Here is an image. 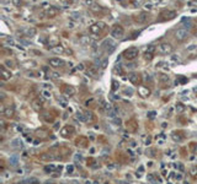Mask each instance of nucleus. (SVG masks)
Listing matches in <instances>:
<instances>
[{"label": "nucleus", "instance_id": "f257e3e1", "mask_svg": "<svg viewBox=\"0 0 197 184\" xmlns=\"http://www.w3.org/2000/svg\"><path fill=\"white\" fill-rule=\"evenodd\" d=\"M89 32H90L94 37L101 38V37H104V34L107 32V25L102 21H97L89 27Z\"/></svg>", "mask_w": 197, "mask_h": 184}, {"label": "nucleus", "instance_id": "f03ea898", "mask_svg": "<svg viewBox=\"0 0 197 184\" xmlns=\"http://www.w3.org/2000/svg\"><path fill=\"white\" fill-rule=\"evenodd\" d=\"M132 19L136 23H139V25H144V23H148L152 19V15L147 13V11H139L132 16Z\"/></svg>", "mask_w": 197, "mask_h": 184}, {"label": "nucleus", "instance_id": "7ed1b4c3", "mask_svg": "<svg viewBox=\"0 0 197 184\" xmlns=\"http://www.w3.org/2000/svg\"><path fill=\"white\" fill-rule=\"evenodd\" d=\"M176 11L174 10H168V9H164L160 11L159 14V17H158V21L159 22H165V21H170L172 19H175L176 17Z\"/></svg>", "mask_w": 197, "mask_h": 184}, {"label": "nucleus", "instance_id": "20e7f679", "mask_svg": "<svg viewBox=\"0 0 197 184\" xmlns=\"http://www.w3.org/2000/svg\"><path fill=\"white\" fill-rule=\"evenodd\" d=\"M139 55V49L137 47H129L122 53V57L126 59V60L131 62V60H134V59Z\"/></svg>", "mask_w": 197, "mask_h": 184}, {"label": "nucleus", "instance_id": "39448f33", "mask_svg": "<svg viewBox=\"0 0 197 184\" xmlns=\"http://www.w3.org/2000/svg\"><path fill=\"white\" fill-rule=\"evenodd\" d=\"M101 49L104 50L105 54H111V53L116 49V43L113 42L112 39L107 38L102 42V44H101Z\"/></svg>", "mask_w": 197, "mask_h": 184}, {"label": "nucleus", "instance_id": "423d86ee", "mask_svg": "<svg viewBox=\"0 0 197 184\" xmlns=\"http://www.w3.org/2000/svg\"><path fill=\"white\" fill-rule=\"evenodd\" d=\"M128 80H129V82H131L132 85H134V86H141L142 82H143V76H142V74L133 71V73H129V74H128Z\"/></svg>", "mask_w": 197, "mask_h": 184}, {"label": "nucleus", "instance_id": "0eeeda50", "mask_svg": "<svg viewBox=\"0 0 197 184\" xmlns=\"http://www.w3.org/2000/svg\"><path fill=\"white\" fill-rule=\"evenodd\" d=\"M172 50H174V47H172L170 43L168 42H163L158 45V53L159 54H164V55H168L171 54Z\"/></svg>", "mask_w": 197, "mask_h": 184}, {"label": "nucleus", "instance_id": "6e6552de", "mask_svg": "<svg viewBox=\"0 0 197 184\" xmlns=\"http://www.w3.org/2000/svg\"><path fill=\"white\" fill-rule=\"evenodd\" d=\"M38 158L41 160V161H46V162H48V161H54V160H58V153L54 152V151H48V152H42V153H40V156Z\"/></svg>", "mask_w": 197, "mask_h": 184}, {"label": "nucleus", "instance_id": "1a4fd4ad", "mask_svg": "<svg viewBox=\"0 0 197 184\" xmlns=\"http://www.w3.org/2000/svg\"><path fill=\"white\" fill-rule=\"evenodd\" d=\"M61 92L62 94H64L65 97H73L76 90H75V87L74 86H71V85H68V84H63L61 86Z\"/></svg>", "mask_w": 197, "mask_h": 184}, {"label": "nucleus", "instance_id": "9d476101", "mask_svg": "<svg viewBox=\"0 0 197 184\" xmlns=\"http://www.w3.org/2000/svg\"><path fill=\"white\" fill-rule=\"evenodd\" d=\"M175 39L179 43H182L189 39V32L185 28H179L175 31Z\"/></svg>", "mask_w": 197, "mask_h": 184}, {"label": "nucleus", "instance_id": "9b49d317", "mask_svg": "<svg viewBox=\"0 0 197 184\" xmlns=\"http://www.w3.org/2000/svg\"><path fill=\"white\" fill-rule=\"evenodd\" d=\"M157 52H158V47L157 45H155V44H149L148 48L144 52V59L148 60V62H150L152 59L154 58V55H155V53H157Z\"/></svg>", "mask_w": 197, "mask_h": 184}, {"label": "nucleus", "instance_id": "f8f14e48", "mask_svg": "<svg viewBox=\"0 0 197 184\" xmlns=\"http://www.w3.org/2000/svg\"><path fill=\"white\" fill-rule=\"evenodd\" d=\"M90 11L95 16H99V17H102L106 14V10L102 6H100L99 4H95V3H92L90 5Z\"/></svg>", "mask_w": 197, "mask_h": 184}, {"label": "nucleus", "instance_id": "ddd939ff", "mask_svg": "<svg viewBox=\"0 0 197 184\" xmlns=\"http://www.w3.org/2000/svg\"><path fill=\"white\" fill-rule=\"evenodd\" d=\"M124 34V29L121 25H115L111 29V36L113 38H117V39H121Z\"/></svg>", "mask_w": 197, "mask_h": 184}, {"label": "nucleus", "instance_id": "4468645a", "mask_svg": "<svg viewBox=\"0 0 197 184\" xmlns=\"http://www.w3.org/2000/svg\"><path fill=\"white\" fill-rule=\"evenodd\" d=\"M86 75L90 76V78L96 79L99 76V66L95 64H89L86 66Z\"/></svg>", "mask_w": 197, "mask_h": 184}, {"label": "nucleus", "instance_id": "2eb2a0df", "mask_svg": "<svg viewBox=\"0 0 197 184\" xmlns=\"http://www.w3.org/2000/svg\"><path fill=\"white\" fill-rule=\"evenodd\" d=\"M43 14H44V16L47 17V19H54V17H57L58 14H59V9L56 8V6H51V5H49V6L44 10Z\"/></svg>", "mask_w": 197, "mask_h": 184}, {"label": "nucleus", "instance_id": "dca6fc26", "mask_svg": "<svg viewBox=\"0 0 197 184\" xmlns=\"http://www.w3.org/2000/svg\"><path fill=\"white\" fill-rule=\"evenodd\" d=\"M73 134H75V128L73 125H65L62 130H61V135L65 139H69L73 136Z\"/></svg>", "mask_w": 197, "mask_h": 184}, {"label": "nucleus", "instance_id": "f3484780", "mask_svg": "<svg viewBox=\"0 0 197 184\" xmlns=\"http://www.w3.org/2000/svg\"><path fill=\"white\" fill-rule=\"evenodd\" d=\"M89 144H90V141H89V139L86 138V136L80 135L75 139V145L78 147H80V149H86V147L89 146Z\"/></svg>", "mask_w": 197, "mask_h": 184}, {"label": "nucleus", "instance_id": "a211bd4d", "mask_svg": "<svg viewBox=\"0 0 197 184\" xmlns=\"http://www.w3.org/2000/svg\"><path fill=\"white\" fill-rule=\"evenodd\" d=\"M31 107L36 111V112H41L43 109V107H44V101L42 97H37V98H35L32 101V103H31Z\"/></svg>", "mask_w": 197, "mask_h": 184}, {"label": "nucleus", "instance_id": "6ab92c4d", "mask_svg": "<svg viewBox=\"0 0 197 184\" xmlns=\"http://www.w3.org/2000/svg\"><path fill=\"white\" fill-rule=\"evenodd\" d=\"M57 115H58V112L54 111V109H52V111L46 112L44 114H42V118H43V120H44L46 123H53Z\"/></svg>", "mask_w": 197, "mask_h": 184}, {"label": "nucleus", "instance_id": "aec40b11", "mask_svg": "<svg viewBox=\"0 0 197 184\" xmlns=\"http://www.w3.org/2000/svg\"><path fill=\"white\" fill-rule=\"evenodd\" d=\"M126 129L128 130L129 133H137V132H138V122H137L134 118L128 119L126 122Z\"/></svg>", "mask_w": 197, "mask_h": 184}, {"label": "nucleus", "instance_id": "412c9836", "mask_svg": "<svg viewBox=\"0 0 197 184\" xmlns=\"http://www.w3.org/2000/svg\"><path fill=\"white\" fill-rule=\"evenodd\" d=\"M112 104L111 103H109V102H106V101H101V102H100V104H99V107H97V108H99V112H100V113L101 114H107V113H109V111L112 108Z\"/></svg>", "mask_w": 197, "mask_h": 184}, {"label": "nucleus", "instance_id": "4be33fe9", "mask_svg": "<svg viewBox=\"0 0 197 184\" xmlns=\"http://www.w3.org/2000/svg\"><path fill=\"white\" fill-rule=\"evenodd\" d=\"M20 37H33V36L36 34V29L32 28V27H25L20 29V31H17V34H20Z\"/></svg>", "mask_w": 197, "mask_h": 184}, {"label": "nucleus", "instance_id": "5701e85b", "mask_svg": "<svg viewBox=\"0 0 197 184\" xmlns=\"http://www.w3.org/2000/svg\"><path fill=\"white\" fill-rule=\"evenodd\" d=\"M48 64H49V66L58 69V68H63L65 65V62L63 60V59H59V58H51L48 60Z\"/></svg>", "mask_w": 197, "mask_h": 184}, {"label": "nucleus", "instance_id": "b1692460", "mask_svg": "<svg viewBox=\"0 0 197 184\" xmlns=\"http://www.w3.org/2000/svg\"><path fill=\"white\" fill-rule=\"evenodd\" d=\"M57 153H58V160H64V158H67V157H69L71 155V150L67 146L59 147V150H58Z\"/></svg>", "mask_w": 197, "mask_h": 184}, {"label": "nucleus", "instance_id": "393cba45", "mask_svg": "<svg viewBox=\"0 0 197 184\" xmlns=\"http://www.w3.org/2000/svg\"><path fill=\"white\" fill-rule=\"evenodd\" d=\"M171 138H172L174 141L181 142L185 138H186V133L182 132V130H174V132L171 133Z\"/></svg>", "mask_w": 197, "mask_h": 184}, {"label": "nucleus", "instance_id": "a878e982", "mask_svg": "<svg viewBox=\"0 0 197 184\" xmlns=\"http://www.w3.org/2000/svg\"><path fill=\"white\" fill-rule=\"evenodd\" d=\"M138 94L142 98H148L150 96V88H148L144 85H141V86H138Z\"/></svg>", "mask_w": 197, "mask_h": 184}, {"label": "nucleus", "instance_id": "bb28decb", "mask_svg": "<svg viewBox=\"0 0 197 184\" xmlns=\"http://www.w3.org/2000/svg\"><path fill=\"white\" fill-rule=\"evenodd\" d=\"M158 79H159L160 85H163V87L169 86V82H170V78H169V75H166V74H159Z\"/></svg>", "mask_w": 197, "mask_h": 184}, {"label": "nucleus", "instance_id": "cd10ccee", "mask_svg": "<svg viewBox=\"0 0 197 184\" xmlns=\"http://www.w3.org/2000/svg\"><path fill=\"white\" fill-rule=\"evenodd\" d=\"M58 44H59V38L56 37V36H49L48 42H47V47H48V48H53V47H56Z\"/></svg>", "mask_w": 197, "mask_h": 184}, {"label": "nucleus", "instance_id": "c85d7f7f", "mask_svg": "<svg viewBox=\"0 0 197 184\" xmlns=\"http://www.w3.org/2000/svg\"><path fill=\"white\" fill-rule=\"evenodd\" d=\"M3 114H4L5 118H8V119H10V118H14V115H15L14 107H6V108L3 111Z\"/></svg>", "mask_w": 197, "mask_h": 184}, {"label": "nucleus", "instance_id": "c756f323", "mask_svg": "<svg viewBox=\"0 0 197 184\" xmlns=\"http://www.w3.org/2000/svg\"><path fill=\"white\" fill-rule=\"evenodd\" d=\"M11 76H13V74H11V71L6 70L5 69L4 65H1V80L3 81H6V80H10L11 79Z\"/></svg>", "mask_w": 197, "mask_h": 184}, {"label": "nucleus", "instance_id": "7c9ffc66", "mask_svg": "<svg viewBox=\"0 0 197 184\" xmlns=\"http://www.w3.org/2000/svg\"><path fill=\"white\" fill-rule=\"evenodd\" d=\"M116 157H117V161L120 163H127L128 162V155L127 153H123V152H118L116 153Z\"/></svg>", "mask_w": 197, "mask_h": 184}, {"label": "nucleus", "instance_id": "2f4dec72", "mask_svg": "<svg viewBox=\"0 0 197 184\" xmlns=\"http://www.w3.org/2000/svg\"><path fill=\"white\" fill-rule=\"evenodd\" d=\"M96 99L95 98H92V97H90L89 99H86L85 101V106L88 107V108H95V107H96Z\"/></svg>", "mask_w": 197, "mask_h": 184}, {"label": "nucleus", "instance_id": "473e14b6", "mask_svg": "<svg viewBox=\"0 0 197 184\" xmlns=\"http://www.w3.org/2000/svg\"><path fill=\"white\" fill-rule=\"evenodd\" d=\"M107 63H109V60H107L106 58H100V59H97V62H96L97 66L101 68V69H105L107 66Z\"/></svg>", "mask_w": 197, "mask_h": 184}, {"label": "nucleus", "instance_id": "72a5a7b5", "mask_svg": "<svg viewBox=\"0 0 197 184\" xmlns=\"http://www.w3.org/2000/svg\"><path fill=\"white\" fill-rule=\"evenodd\" d=\"M37 135H38V136L41 135V138H42L43 140H46V139L49 138V133H48V130H46V129H40V130H37Z\"/></svg>", "mask_w": 197, "mask_h": 184}, {"label": "nucleus", "instance_id": "f704fd0d", "mask_svg": "<svg viewBox=\"0 0 197 184\" xmlns=\"http://www.w3.org/2000/svg\"><path fill=\"white\" fill-rule=\"evenodd\" d=\"M190 177L192 181H197V166H192V167L190 168Z\"/></svg>", "mask_w": 197, "mask_h": 184}, {"label": "nucleus", "instance_id": "c9c22d12", "mask_svg": "<svg viewBox=\"0 0 197 184\" xmlns=\"http://www.w3.org/2000/svg\"><path fill=\"white\" fill-rule=\"evenodd\" d=\"M84 113H85V117H86V122H89V123H90V122H95V120H96V115H95V114H92L91 112L85 111Z\"/></svg>", "mask_w": 197, "mask_h": 184}, {"label": "nucleus", "instance_id": "e433bc0d", "mask_svg": "<svg viewBox=\"0 0 197 184\" xmlns=\"http://www.w3.org/2000/svg\"><path fill=\"white\" fill-rule=\"evenodd\" d=\"M86 164L89 166V167H92V168H97L99 167V164H96L97 162H96V160H95V158H92V157H90V158H88L86 160Z\"/></svg>", "mask_w": 197, "mask_h": 184}, {"label": "nucleus", "instance_id": "4c0bfd02", "mask_svg": "<svg viewBox=\"0 0 197 184\" xmlns=\"http://www.w3.org/2000/svg\"><path fill=\"white\" fill-rule=\"evenodd\" d=\"M76 119L78 120H80V122H86V117H85V113L84 112H76Z\"/></svg>", "mask_w": 197, "mask_h": 184}, {"label": "nucleus", "instance_id": "58836bf2", "mask_svg": "<svg viewBox=\"0 0 197 184\" xmlns=\"http://www.w3.org/2000/svg\"><path fill=\"white\" fill-rule=\"evenodd\" d=\"M189 149H190V151L192 152V153H195V155H197V142H195V141L190 142V145H189Z\"/></svg>", "mask_w": 197, "mask_h": 184}, {"label": "nucleus", "instance_id": "ea45409f", "mask_svg": "<svg viewBox=\"0 0 197 184\" xmlns=\"http://www.w3.org/2000/svg\"><path fill=\"white\" fill-rule=\"evenodd\" d=\"M157 149H148L147 150V156H149V157H157L158 155H157Z\"/></svg>", "mask_w": 197, "mask_h": 184}, {"label": "nucleus", "instance_id": "a19ab883", "mask_svg": "<svg viewBox=\"0 0 197 184\" xmlns=\"http://www.w3.org/2000/svg\"><path fill=\"white\" fill-rule=\"evenodd\" d=\"M147 179H148V182H150V183H154L155 181H162L160 178H158L157 176H155L154 173H150V174H148V177H147Z\"/></svg>", "mask_w": 197, "mask_h": 184}, {"label": "nucleus", "instance_id": "79ce46f5", "mask_svg": "<svg viewBox=\"0 0 197 184\" xmlns=\"http://www.w3.org/2000/svg\"><path fill=\"white\" fill-rule=\"evenodd\" d=\"M51 50L54 52V53H63V52H64V48H63L61 44H58V45H56V47H53V48H51Z\"/></svg>", "mask_w": 197, "mask_h": 184}, {"label": "nucleus", "instance_id": "37998d69", "mask_svg": "<svg viewBox=\"0 0 197 184\" xmlns=\"http://www.w3.org/2000/svg\"><path fill=\"white\" fill-rule=\"evenodd\" d=\"M21 144H22V142H21L19 139H16V140H14L13 142H11V146H13L14 149H20V147H21Z\"/></svg>", "mask_w": 197, "mask_h": 184}, {"label": "nucleus", "instance_id": "c03bdc74", "mask_svg": "<svg viewBox=\"0 0 197 184\" xmlns=\"http://www.w3.org/2000/svg\"><path fill=\"white\" fill-rule=\"evenodd\" d=\"M57 168H56V166H53V164H51V166H46L44 167V171L47 172V173H53Z\"/></svg>", "mask_w": 197, "mask_h": 184}, {"label": "nucleus", "instance_id": "a18cd8bd", "mask_svg": "<svg viewBox=\"0 0 197 184\" xmlns=\"http://www.w3.org/2000/svg\"><path fill=\"white\" fill-rule=\"evenodd\" d=\"M176 111H177V113H182L185 111V106L182 103H176Z\"/></svg>", "mask_w": 197, "mask_h": 184}, {"label": "nucleus", "instance_id": "49530a36", "mask_svg": "<svg viewBox=\"0 0 197 184\" xmlns=\"http://www.w3.org/2000/svg\"><path fill=\"white\" fill-rule=\"evenodd\" d=\"M22 183H38L37 178H28V179H25Z\"/></svg>", "mask_w": 197, "mask_h": 184}, {"label": "nucleus", "instance_id": "de8ad7c7", "mask_svg": "<svg viewBox=\"0 0 197 184\" xmlns=\"http://www.w3.org/2000/svg\"><path fill=\"white\" fill-rule=\"evenodd\" d=\"M13 4L15 5V6L20 8V6H22V5H23V1H22V0H13Z\"/></svg>", "mask_w": 197, "mask_h": 184}, {"label": "nucleus", "instance_id": "09e8293b", "mask_svg": "<svg viewBox=\"0 0 197 184\" xmlns=\"http://www.w3.org/2000/svg\"><path fill=\"white\" fill-rule=\"evenodd\" d=\"M118 86H120V84H118L117 81H115V80H113V81H112V91H117Z\"/></svg>", "mask_w": 197, "mask_h": 184}, {"label": "nucleus", "instance_id": "8fccbe9b", "mask_svg": "<svg viewBox=\"0 0 197 184\" xmlns=\"http://www.w3.org/2000/svg\"><path fill=\"white\" fill-rule=\"evenodd\" d=\"M80 42H81L83 44H86V43H89V38H88V37H83V36H80Z\"/></svg>", "mask_w": 197, "mask_h": 184}, {"label": "nucleus", "instance_id": "3c124183", "mask_svg": "<svg viewBox=\"0 0 197 184\" xmlns=\"http://www.w3.org/2000/svg\"><path fill=\"white\" fill-rule=\"evenodd\" d=\"M42 96L44 98H51V92L49 91H42Z\"/></svg>", "mask_w": 197, "mask_h": 184}, {"label": "nucleus", "instance_id": "603ef678", "mask_svg": "<svg viewBox=\"0 0 197 184\" xmlns=\"http://www.w3.org/2000/svg\"><path fill=\"white\" fill-rule=\"evenodd\" d=\"M5 65H8L9 68H14V66H15L14 62H11V60H6V62H5Z\"/></svg>", "mask_w": 197, "mask_h": 184}, {"label": "nucleus", "instance_id": "864d4df0", "mask_svg": "<svg viewBox=\"0 0 197 184\" xmlns=\"http://www.w3.org/2000/svg\"><path fill=\"white\" fill-rule=\"evenodd\" d=\"M58 101H61V103H62L61 106H62V107H67V101H65V99H63L62 97H59Z\"/></svg>", "mask_w": 197, "mask_h": 184}, {"label": "nucleus", "instance_id": "5fc2aeb1", "mask_svg": "<svg viewBox=\"0 0 197 184\" xmlns=\"http://www.w3.org/2000/svg\"><path fill=\"white\" fill-rule=\"evenodd\" d=\"M1 53H3V54H11V53H13V52H11L10 49H6V48H3V49H1Z\"/></svg>", "mask_w": 197, "mask_h": 184}, {"label": "nucleus", "instance_id": "6e6d98bb", "mask_svg": "<svg viewBox=\"0 0 197 184\" xmlns=\"http://www.w3.org/2000/svg\"><path fill=\"white\" fill-rule=\"evenodd\" d=\"M73 171H74V166H69V167H68V173L71 174V173H73Z\"/></svg>", "mask_w": 197, "mask_h": 184}, {"label": "nucleus", "instance_id": "4d7b16f0", "mask_svg": "<svg viewBox=\"0 0 197 184\" xmlns=\"http://www.w3.org/2000/svg\"><path fill=\"white\" fill-rule=\"evenodd\" d=\"M148 117L150 118V119H153V118L155 117V112H149V113H148Z\"/></svg>", "mask_w": 197, "mask_h": 184}, {"label": "nucleus", "instance_id": "13d9d810", "mask_svg": "<svg viewBox=\"0 0 197 184\" xmlns=\"http://www.w3.org/2000/svg\"><path fill=\"white\" fill-rule=\"evenodd\" d=\"M124 93H129V96H132V93H133V91L131 90V88H126L124 90Z\"/></svg>", "mask_w": 197, "mask_h": 184}, {"label": "nucleus", "instance_id": "bf43d9fd", "mask_svg": "<svg viewBox=\"0 0 197 184\" xmlns=\"http://www.w3.org/2000/svg\"><path fill=\"white\" fill-rule=\"evenodd\" d=\"M179 80H180V81L182 82V84H184V82H186V81H187V79H186V78H184V76H179Z\"/></svg>", "mask_w": 197, "mask_h": 184}, {"label": "nucleus", "instance_id": "052dcab7", "mask_svg": "<svg viewBox=\"0 0 197 184\" xmlns=\"http://www.w3.org/2000/svg\"><path fill=\"white\" fill-rule=\"evenodd\" d=\"M152 4H159V3H162V0H149Z\"/></svg>", "mask_w": 197, "mask_h": 184}, {"label": "nucleus", "instance_id": "680f3d73", "mask_svg": "<svg viewBox=\"0 0 197 184\" xmlns=\"http://www.w3.org/2000/svg\"><path fill=\"white\" fill-rule=\"evenodd\" d=\"M150 141H152L150 138H148V139L145 140V145H150Z\"/></svg>", "mask_w": 197, "mask_h": 184}, {"label": "nucleus", "instance_id": "e2e57ef3", "mask_svg": "<svg viewBox=\"0 0 197 184\" xmlns=\"http://www.w3.org/2000/svg\"><path fill=\"white\" fill-rule=\"evenodd\" d=\"M75 1V0H67V3H69V4H73Z\"/></svg>", "mask_w": 197, "mask_h": 184}, {"label": "nucleus", "instance_id": "0e129e2a", "mask_svg": "<svg viewBox=\"0 0 197 184\" xmlns=\"http://www.w3.org/2000/svg\"><path fill=\"white\" fill-rule=\"evenodd\" d=\"M192 3H193L195 5H197V0H192Z\"/></svg>", "mask_w": 197, "mask_h": 184}]
</instances>
